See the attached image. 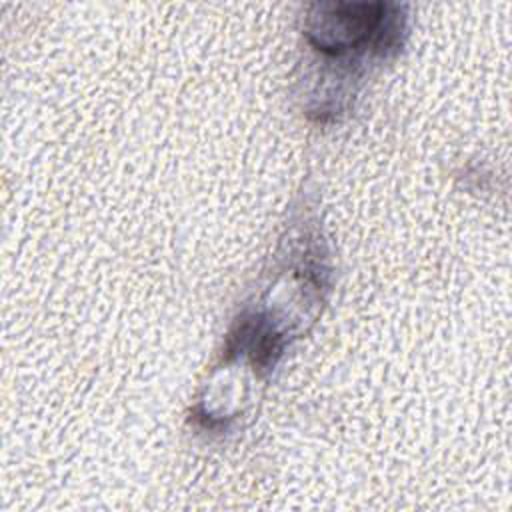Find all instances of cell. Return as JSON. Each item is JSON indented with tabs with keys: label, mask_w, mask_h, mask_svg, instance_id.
Here are the masks:
<instances>
[{
	"label": "cell",
	"mask_w": 512,
	"mask_h": 512,
	"mask_svg": "<svg viewBox=\"0 0 512 512\" xmlns=\"http://www.w3.org/2000/svg\"><path fill=\"white\" fill-rule=\"evenodd\" d=\"M302 34L318 62L336 68L334 78L350 80L354 88L366 64L402 48L408 14L406 6L388 2H320L308 6Z\"/></svg>",
	"instance_id": "cell-1"
}]
</instances>
